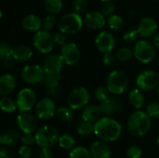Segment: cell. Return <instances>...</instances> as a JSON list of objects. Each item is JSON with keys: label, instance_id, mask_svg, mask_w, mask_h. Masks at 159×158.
<instances>
[{"label": "cell", "instance_id": "3", "mask_svg": "<svg viewBox=\"0 0 159 158\" xmlns=\"http://www.w3.org/2000/svg\"><path fill=\"white\" fill-rule=\"evenodd\" d=\"M129 87V77L127 74L120 70L111 72L106 79V88L110 93L120 95L124 93Z\"/></svg>", "mask_w": 159, "mask_h": 158}, {"label": "cell", "instance_id": "39", "mask_svg": "<svg viewBox=\"0 0 159 158\" xmlns=\"http://www.w3.org/2000/svg\"><path fill=\"white\" fill-rule=\"evenodd\" d=\"M55 25H56V18L52 14L48 15L43 20V28H44V30H46L48 32L53 30Z\"/></svg>", "mask_w": 159, "mask_h": 158}, {"label": "cell", "instance_id": "51", "mask_svg": "<svg viewBox=\"0 0 159 158\" xmlns=\"http://www.w3.org/2000/svg\"><path fill=\"white\" fill-rule=\"evenodd\" d=\"M153 42H154V46H155V47H157V49H159V34H157L154 36Z\"/></svg>", "mask_w": 159, "mask_h": 158}, {"label": "cell", "instance_id": "44", "mask_svg": "<svg viewBox=\"0 0 159 158\" xmlns=\"http://www.w3.org/2000/svg\"><path fill=\"white\" fill-rule=\"evenodd\" d=\"M53 38H54V42L55 44L61 46V47H64L67 44V36L65 34L60 32V33H56L53 34Z\"/></svg>", "mask_w": 159, "mask_h": 158}, {"label": "cell", "instance_id": "54", "mask_svg": "<svg viewBox=\"0 0 159 158\" xmlns=\"http://www.w3.org/2000/svg\"><path fill=\"white\" fill-rule=\"evenodd\" d=\"M157 145H158V147H159V136H158V138H157Z\"/></svg>", "mask_w": 159, "mask_h": 158}, {"label": "cell", "instance_id": "43", "mask_svg": "<svg viewBox=\"0 0 159 158\" xmlns=\"http://www.w3.org/2000/svg\"><path fill=\"white\" fill-rule=\"evenodd\" d=\"M20 141L22 145H26V146H32L36 143L34 134H24L20 138Z\"/></svg>", "mask_w": 159, "mask_h": 158}, {"label": "cell", "instance_id": "13", "mask_svg": "<svg viewBox=\"0 0 159 158\" xmlns=\"http://www.w3.org/2000/svg\"><path fill=\"white\" fill-rule=\"evenodd\" d=\"M17 126L24 134H35L38 130V121L29 113H20L17 116Z\"/></svg>", "mask_w": 159, "mask_h": 158}, {"label": "cell", "instance_id": "32", "mask_svg": "<svg viewBox=\"0 0 159 158\" xmlns=\"http://www.w3.org/2000/svg\"><path fill=\"white\" fill-rule=\"evenodd\" d=\"M45 8L50 14H57L62 8V2L61 0H45Z\"/></svg>", "mask_w": 159, "mask_h": 158}, {"label": "cell", "instance_id": "36", "mask_svg": "<svg viewBox=\"0 0 159 158\" xmlns=\"http://www.w3.org/2000/svg\"><path fill=\"white\" fill-rule=\"evenodd\" d=\"M133 56H134L133 50H131L129 47H121L116 52V58H117V60L120 61H122V62L129 61V60L132 59Z\"/></svg>", "mask_w": 159, "mask_h": 158}, {"label": "cell", "instance_id": "8", "mask_svg": "<svg viewBox=\"0 0 159 158\" xmlns=\"http://www.w3.org/2000/svg\"><path fill=\"white\" fill-rule=\"evenodd\" d=\"M133 52L135 59L142 63L151 62L156 56L155 46H153L150 42L146 40H140L136 42Z\"/></svg>", "mask_w": 159, "mask_h": 158}, {"label": "cell", "instance_id": "41", "mask_svg": "<svg viewBox=\"0 0 159 158\" xmlns=\"http://www.w3.org/2000/svg\"><path fill=\"white\" fill-rule=\"evenodd\" d=\"M143 151L142 148L138 145H131L127 150L128 158H140L142 156Z\"/></svg>", "mask_w": 159, "mask_h": 158}, {"label": "cell", "instance_id": "46", "mask_svg": "<svg viewBox=\"0 0 159 158\" xmlns=\"http://www.w3.org/2000/svg\"><path fill=\"white\" fill-rule=\"evenodd\" d=\"M116 11V6L111 3V2H108L106 3L103 7H102V13L104 15V16H112L114 15V12Z\"/></svg>", "mask_w": 159, "mask_h": 158}, {"label": "cell", "instance_id": "57", "mask_svg": "<svg viewBox=\"0 0 159 158\" xmlns=\"http://www.w3.org/2000/svg\"><path fill=\"white\" fill-rule=\"evenodd\" d=\"M7 158H12V157H7Z\"/></svg>", "mask_w": 159, "mask_h": 158}, {"label": "cell", "instance_id": "27", "mask_svg": "<svg viewBox=\"0 0 159 158\" xmlns=\"http://www.w3.org/2000/svg\"><path fill=\"white\" fill-rule=\"evenodd\" d=\"M20 139V135L16 130H7L0 135V143L4 146L15 145Z\"/></svg>", "mask_w": 159, "mask_h": 158}, {"label": "cell", "instance_id": "7", "mask_svg": "<svg viewBox=\"0 0 159 158\" xmlns=\"http://www.w3.org/2000/svg\"><path fill=\"white\" fill-rule=\"evenodd\" d=\"M89 92L86 88L80 87L73 89L67 98V104L72 110H80L85 108L89 102Z\"/></svg>", "mask_w": 159, "mask_h": 158}, {"label": "cell", "instance_id": "40", "mask_svg": "<svg viewBox=\"0 0 159 158\" xmlns=\"http://www.w3.org/2000/svg\"><path fill=\"white\" fill-rule=\"evenodd\" d=\"M72 7L75 13H81L87 9L88 0H74Z\"/></svg>", "mask_w": 159, "mask_h": 158}, {"label": "cell", "instance_id": "29", "mask_svg": "<svg viewBox=\"0 0 159 158\" xmlns=\"http://www.w3.org/2000/svg\"><path fill=\"white\" fill-rule=\"evenodd\" d=\"M57 117L62 122H70L74 118L73 110L69 106H60L56 111Z\"/></svg>", "mask_w": 159, "mask_h": 158}, {"label": "cell", "instance_id": "16", "mask_svg": "<svg viewBox=\"0 0 159 158\" xmlns=\"http://www.w3.org/2000/svg\"><path fill=\"white\" fill-rule=\"evenodd\" d=\"M61 56L65 64L67 65H75L80 60V50L79 47L75 43H67L64 47H61Z\"/></svg>", "mask_w": 159, "mask_h": 158}, {"label": "cell", "instance_id": "47", "mask_svg": "<svg viewBox=\"0 0 159 158\" xmlns=\"http://www.w3.org/2000/svg\"><path fill=\"white\" fill-rule=\"evenodd\" d=\"M38 158H53L52 151L49 148H42L39 152Z\"/></svg>", "mask_w": 159, "mask_h": 158}, {"label": "cell", "instance_id": "9", "mask_svg": "<svg viewBox=\"0 0 159 158\" xmlns=\"http://www.w3.org/2000/svg\"><path fill=\"white\" fill-rule=\"evenodd\" d=\"M16 103L20 113H27L36 105V95L34 90L29 88H22L17 95Z\"/></svg>", "mask_w": 159, "mask_h": 158}, {"label": "cell", "instance_id": "34", "mask_svg": "<svg viewBox=\"0 0 159 158\" xmlns=\"http://www.w3.org/2000/svg\"><path fill=\"white\" fill-rule=\"evenodd\" d=\"M107 23L112 30H116V31L122 29V27L124 26L123 19L119 15H116V14L110 16L107 20Z\"/></svg>", "mask_w": 159, "mask_h": 158}, {"label": "cell", "instance_id": "26", "mask_svg": "<svg viewBox=\"0 0 159 158\" xmlns=\"http://www.w3.org/2000/svg\"><path fill=\"white\" fill-rule=\"evenodd\" d=\"M129 102L132 107L137 110H140L144 104V95L142 90L139 88L131 90L129 94Z\"/></svg>", "mask_w": 159, "mask_h": 158}, {"label": "cell", "instance_id": "19", "mask_svg": "<svg viewBox=\"0 0 159 158\" xmlns=\"http://www.w3.org/2000/svg\"><path fill=\"white\" fill-rule=\"evenodd\" d=\"M85 25L90 30H99L105 25V18L102 12H89L84 19Z\"/></svg>", "mask_w": 159, "mask_h": 158}, {"label": "cell", "instance_id": "53", "mask_svg": "<svg viewBox=\"0 0 159 158\" xmlns=\"http://www.w3.org/2000/svg\"><path fill=\"white\" fill-rule=\"evenodd\" d=\"M157 96H158V98H159V86H158V88H157Z\"/></svg>", "mask_w": 159, "mask_h": 158}, {"label": "cell", "instance_id": "55", "mask_svg": "<svg viewBox=\"0 0 159 158\" xmlns=\"http://www.w3.org/2000/svg\"><path fill=\"white\" fill-rule=\"evenodd\" d=\"M155 1H157V2H159V0H155Z\"/></svg>", "mask_w": 159, "mask_h": 158}, {"label": "cell", "instance_id": "2", "mask_svg": "<svg viewBox=\"0 0 159 158\" xmlns=\"http://www.w3.org/2000/svg\"><path fill=\"white\" fill-rule=\"evenodd\" d=\"M151 117L147 113L138 110L130 115L128 121L129 132L136 137H143L151 129Z\"/></svg>", "mask_w": 159, "mask_h": 158}, {"label": "cell", "instance_id": "22", "mask_svg": "<svg viewBox=\"0 0 159 158\" xmlns=\"http://www.w3.org/2000/svg\"><path fill=\"white\" fill-rule=\"evenodd\" d=\"M102 114V113L101 111L100 106L95 105V104H90V105H87L83 109L81 117H82L83 121H87V122L95 124L101 118Z\"/></svg>", "mask_w": 159, "mask_h": 158}, {"label": "cell", "instance_id": "33", "mask_svg": "<svg viewBox=\"0 0 159 158\" xmlns=\"http://www.w3.org/2000/svg\"><path fill=\"white\" fill-rule=\"evenodd\" d=\"M69 157L70 158H92L91 157V155H90V152L83 147V146H77V147H75L71 152H70V155H69Z\"/></svg>", "mask_w": 159, "mask_h": 158}, {"label": "cell", "instance_id": "21", "mask_svg": "<svg viewBox=\"0 0 159 158\" xmlns=\"http://www.w3.org/2000/svg\"><path fill=\"white\" fill-rule=\"evenodd\" d=\"M16 88V76L11 74H5L0 77V94L2 97L13 92Z\"/></svg>", "mask_w": 159, "mask_h": 158}, {"label": "cell", "instance_id": "25", "mask_svg": "<svg viewBox=\"0 0 159 158\" xmlns=\"http://www.w3.org/2000/svg\"><path fill=\"white\" fill-rule=\"evenodd\" d=\"M33 56L32 49L25 46V45H20L14 48L13 52V59L20 62H25L28 61Z\"/></svg>", "mask_w": 159, "mask_h": 158}, {"label": "cell", "instance_id": "48", "mask_svg": "<svg viewBox=\"0 0 159 158\" xmlns=\"http://www.w3.org/2000/svg\"><path fill=\"white\" fill-rule=\"evenodd\" d=\"M102 62H103V64H105L107 66H110V65H112L115 62V58H114V56L111 53L103 54Z\"/></svg>", "mask_w": 159, "mask_h": 158}, {"label": "cell", "instance_id": "45", "mask_svg": "<svg viewBox=\"0 0 159 158\" xmlns=\"http://www.w3.org/2000/svg\"><path fill=\"white\" fill-rule=\"evenodd\" d=\"M32 149L30 146L26 145H21L19 149V156L20 158H32Z\"/></svg>", "mask_w": 159, "mask_h": 158}, {"label": "cell", "instance_id": "23", "mask_svg": "<svg viewBox=\"0 0 159 158\" xmlns=\"http://www.w3.org/2000/svg\"><path fill=\"white\" fill-rule=\"evenodd\" d=\"M21 24H22V27L27 31L38 32L40 31L41 26H43V21L38 16L34 14H29L23 18Z\"/></svg>", "mask_w": 159, "mask_h": 158}, {"label": "cell", "instance_id": "12", "mask_svg": "<svg viewBox=\"0 0 159 158\" xmlns=\"http://www.w3.org/2000/svg\"><path fill=\"white\" fill-rule=\"evenodd\" d=\"M44 76H45V72L42 66L35 65V64L26 65L20 73L21 79L26 84L29 85H34L42 82Z\"/></svg>", "mask_w": 159, "mask_h": 158}, {"label": "cell", "instance_id": "17", "mask_svg": "<svg viewBox=\"0 0 159 158\" xmlns=\"http://www.w3.org/2000/svg\"><path fill=\"white\" fill-rule=\"evenodd\" d=\"M157 30V22L152 17L143 18L137 26V32L140 36L143 38H149L153 36Z\"/></svg>", "mask_w": 159, "mask_h": 158}, {"label": "cell", "instance_id": "4", "mask_svg": "<svg viewBox=\"0 0 159 158\" xmlns=\"http://www.w3.org/2000/svg\"><path fill=\"white\" fill-rule=\"evenodd\" d=\"M34 136L36 144L41 148H50L58 143L60 139V133L57 128L49 125L39 128Z\"/></svg>", "mask_w": 159, "mask_h": 158}, {"label": "cell", "instance_id": "49", "mask_svg": "<svg viewBox=\"0 0 159 158\" xmlns=\"http://www.w3.org/2000/svg\"><path fill=\"white\" fill-rule=\"evenodd\" d=\"M14 59L13 58H10V59H7V60H4L2 61H3V64L5 66L6 69H12L14 67Z\"/></svg>", "mask_w": 159, "mask_h": 158}, {"label": "cell", "instance_id": "15", "mask_svg": "<svg viewBox=\"0 0 159 158\" xmlns=\"http://www.w3.org/2000/svg\"><path fill=\"white\" fill-rule=\"evenodd\" d=\"M95 45L98 50L103 54L111 53L116 46V38L110 32H101L95 39Z\"/></svg>", "mask_w": 159, "mask_h": 158}, {"label": "cell", "instance_id": "37", "mask_svg": "<svg viewBox=\"0 0 159 158\" xmlns=\"http://www.w3.org/2000/svg\"><path fill=\"white\" fill-rule=\"evenodd\" d=\"M94 96L96 98L97 101H99L101 103L105 102L106 100L109 99L110 96V92L107 89L106 87H98L95 90H94Z\"/></svg>", "mask_w": 159, "mask_h": 158}, {"label": "cell", "instance_id": "50", "mask_svg": "<svg viewBox=\"0 0 159 158\" xmlns=\"http://www.w3.org/2000/svg\"><path fill=\"white\" fill-rule=\"evenodd\" d=\"M8 156V152L5 147H1L0 148V158H7Z\"/></svg>", "mask_w": 159, "mask_h": 158}, {"label": "cell", "instance_id": "56", "mask_svg": "<svg viewBox=\"0 0 159 158\" xmlns=\"http://www.w3.org/2000/svg\"><path fill=\"white\" fill-rule=\"evenodd\" d=\"M158 65H159V60H158Z\"/></svg>", "mask_w": 159, "mask_h": 158}, {"label": "cell", "instance_id": "38", "mask_svg": "<svg viewBox=\"0 0 159 158\" xmlns=\"http://www.w3.org/2000/svg\"><path fill=\"white\" fill-rule=\"evenodd\" d=\"M147 115L152 118H159V102H152L146 107Z\"/></svg>", "mask_w": 159, "mask_h": 158}, {"label": "cell", "instance_id": "14", "mask_svg": "<svg viewBox=\"0 0 159 158\" xmlns=\"http://www.w3.org/2000/svg\"><path fill=\"white\" fill-rule=\"evenodd\" d=\"M57 107L55 102L47 97L40 100L35 105V114L40 119H49L56 115Z\"/></svg>", "mask_w": 159, "mask_h": 158}, {"label": "cell", "instance_id": "31", "mask_svg": "<svg viewBox=\"0 0 159 158\" xmlns=\"http://www.w3.org/2000/svg\"><path fill=\"white\" fill-rule=\"evenodd\" d=\"M0 107L2 109V111H4L6 113H8V114L14 113L16 110H18L17 103L11 98L7 97V96H4V97L1 98V100H0Z\"/></svg>", "mask_w": 159, "mask_h": 158}, {"label": "cell", "instance_id": "24", "mask_svg": "<svg viewBox=\"0 0 159 158\" xmlns=\"http://www.w3.org/2000/svg\"><path fill=\"white\" fill-rule=\"evenodd\" d=\"M99 106L101 108L102 113L104 114L106 116L115 115L121 110V103L116 99H112V98H109L105 102H102Z\"/></svg>", "mask_w": 159, "mask_h": 158}, {"label": "cell", "instance_id": "6", "mask_svg": "<svg viewBox=\"0 0 159 158\" xmlns=\"http://www.w3.org/2000/svg\"><path fill=\"white\" fill-rule=\"evenodd\" d=\"M33 44L34 47L42 54H50L54 48V38L49 32L40 30L36 32L33 37Z\"/></svg>", "mask_w": 159, "mask_h": 158}, {"label": "cell", "instance_id": "20", "mask_svg": "<svg viewBox=\"0 0 159 158\" xmlns=\"http://www.w3.org/2000/svg\"><path fill=\"white\" fill-rule=\"evenodd\" d=\"M89 152L92 158H110L111 151L109 146L102 141L93 142L90 145Z\"/></svg>", "mask_w": 159, "mask_h": 158}, {"label": "cell", "instance_id": "42", "mask_svg": "<svg viewBox=\"0 0 159 158\" xmlns=\"http://www.w3.org/2000/svg\"><path fill=\"white\" fill-rule=\"evenodd\" d=\"M139 36V34L137 32V30H132V29H129L128 31L125 32L124 35H123V38L126 42H129V43H132V42H135L137 40Z\"/></svg>", "mask_w": 159, "mask_h": 158}, {"label": "cell", "instance_id": "35", "mask_svg": "<svg viewBox=\"0 0 159 158\" xmlns=\"http://www.w3.org/2000/svg\"><path fill=\"white\" fill-rule=\"evenodd\" d=\"M14 48L6 42H1L0 44V58L2 61L13 58Z\"/></svg>", "mask_w": 159, "mask_h": 158}, {"label": "cell", "instance_id": "18", "mask_svg": "<svg viewBox=\"0 0 159 158\" xmlns=\"http://www.w3.org/2000/svg\"><path fill=\"white\" fill-rule=\"evenodd\" d=\"M62 77L61 74H45L43 81L41 82L43 86L47 88V92L51 96H58L61 93V81Z\"/></svg>", "mask_w": 159, "mask_h": 158}, {"label": "cell", "instance_id": "58", "mask_svg": "<svg viewBox=\"0 0 159 158\" xmlns=\"http://www.w3.org/2000/svg\"><path fill=\"white\" fill-rule=\"evenodd\" d=\"M127 158H128V157H127Z\"/></svg>", "mask_w": 159, "mask_h": 158}, {"label": "cell", "instance_id": "52", "mask_svg": "<svg viewBox=\"0 0 159 158\" xmlns=\"http://www.w3.org/2000/svg\"><path fill=\"white\" fill-rule=\"evenodd\" d=\"M102 1H103V2H106V3H108V2H111L112 0H102Z\"/></svg>", "mask_w": 159, "mask_h": 158}, {"label": "cell", "instance_id": "10", "mask_svg": "<svg viewBox=\"0 0 159 158\" xmlns=\"http://www.w3.org/2000/svg\"><path fill=\"white\" fill-rule=\"evenodd\" d=\"M136 85L139 89L144 91L153 90L159 86V75L152 70H145L140 73L136 78Z\"/></svg>", "mask_w": 159, "mask_h": 158}, {"label": "cell", "instance_id": "30", "mask_svg": "<svg viewBox=\"0 0 159 158\" xmlns=\"http://www.w3.org/2000/svg\"><path fill=\"white\" fill-rule=\"evenodd\" d=\"M77 133L82 137H88L94 133V123L82 121L76 127Z\"/></svg>", "mask_w": 159, "mask_h": 158}, {"label": "cell", "instance_id": "28", "mask_svg": "<svg viewBox=\"0 0 159 158\" xmlns=\"http://www.w3.org/2000/svg\"><path fill=\"white\" fill-rule=\"evenodd\" d=\"M58 144L63 150H70V151H72L75 148V138L71 134L64 133V134L60 136Z\"/></svg>", "mask_w": 159, "mask_h": 158}, {"label": "cell", "instance_id": "11", "mask_svg": "<svg viewBox=\"0 0 159 158\" xmlns=\"http://www.w3.org/2000/svg\"><path fill=\"white\" fill-rule=\"evenodd\" d=\"M64 64L65 63H64L61 54L50 53L43 61L42 68H43L45 74H61Z\"/></svg>", "mask_w": 159, "mask_h": 158}, {"label": "cell", "instance_id": "1", "mask_svg": "<svg viewBox=\"0 0 159 158\" xmlns=\"http://www.w3.org/2000/svg\"><path fill=\"white\" fill-rule=\"evenodd\" d=\"M122 133V126L111 116L101 117L94 124V134L102 142H115Z\"/></svg>", "mask_w": 159, "mask_h": 158}, {"label": "cell", "instance_id": "5", "mask_svg": "<svg viewBox=\"0 0 159 158\" xmlns=\"http://www.w3.org/2000/svg\"><path fill=\"white\" fill-rule=\"evenodd\" d=\"M84 20L78 13L71 12L63 15L59 21V29L61 33L65 34H74L78 33L82 26Z\"/></svg>", "mask_w": 159, "mask_h": 158}]
</instances>
